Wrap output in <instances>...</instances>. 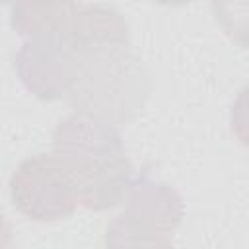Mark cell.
<instances>
[{"mask_svg":"<svg viewBox=\"0 0 249 249\" xmlns=\"http://www.w3.org/2000/svg\"><path fill=\"white\" fill-rule=\"evenodd\" d=\"M53 152L72 175L84 208L101 212L126 198L136 175L115 124L74 111L54 128Z\"/></svg>","mask_w":249,"mask_h":249,"instance_id":"cell-1","label":"cell"},{"mask_svg":"<svg viewBox=\"0 0 249 249\" xmlns=\"http://www.w3.org/2000/svg\"><path fill=\"white\" fill-rule=\"evenodd\" d=\"M150 89L152 82L146 66L124 47L89 54L64 99L74 111L117 126L130 123L144 109Z\"/></svg>","mask_w":249,"mask_h":249,"instance_id":"cell-2","label":"cell"},{"mask_svg":"<svg viewBox=\"0 0 249 249\" xmlns=\"http://www.w3.org/2000/svg\"><path fill=\"white\" fill-rule=\"evenodd\" d=\"M185 214L181 195L148 173L134 177L124 210L107 226L109 247H169Z\"/></svg>","mask_w":249,"mask_h":249,"instance_id":"cell-3","label":"cell"},{"mask_svg":"<svg viewBox=\"0 0 249 249\" xmlns=\"http://www.w3.org/2000/svg\"><path fill=\"white\" fill-rule=\"evenodd\" d=\"M14 62L27 91L43 101H54L68 95L84 56L60 21L29 35Z\"/></svg>","mask_w":249,"mask_h":249,"instance_id":"cell-4","label":"cell"},{"mask_svg":"<svg viewBox=\"0 0 249 249\" xmlns=\"http://www.w3.org/2000/svg\"><path fill=\"white\" fill-rule=\"evenodd\" d=\"M14 206L33 222H58L70 218L78 204V189L54 152L23 160L10 179Z\"/></svg>","mask_w":249,"mask_h":249,"instance_id":"cell-5","label":"cell"},{"mask_svg":"<svg viewBox=\"0 0 249 249\" xmlns=\"http://www.w3.org/2000/svg\"><path fill=\"white\" fill-rule=\"evenodd\" d=\"M80 8V0H12V27L19 35L49 29Z\"/></svg>","mask_w":249,"mask_h":249,"instance_id":"cell-6","label":"cell"},{"mask_svg":"<svg viewBox=\"0 0 249 249\" xmlns=\"http://www.w3.org/2000/svg\"><path fill=\"white\" fill-rule=\"evenodd\" d=\"M216 21L226 35L243 49H249V0H210Z\"/></svg>","mask_w":249,"mask_h":249,"instance_id":"cell-7","label":"cell"},{"mask_svg":"<svg viewBox=\"0 0 249 249\" xmlns=\"http://www.w3.org/2000/svg\"><path fill=\"white\" fill-rule=\"evenodd\" d=\"M230 126H231V132L235 134V138L245 148H249V86H245L237 93V97L231 105Z\"/></svg>","mask_w":249,"mask_h":249,"instance_id":"cell-8","label":"cell"},{"mask_svg":"<svg viewBox=\"0 0 249 249\" xmlns=\"http://www.w3.org/2000/svg\"><path fill=\"white\" fill-rule=\"evenodd\" d=\"M158 4H163V6H183L187 2H193V0H154Z\"/></svg>","mask_w":249,"mask_h":249,"instance_id":"cell-9","label":"cell"},{"mask_svg":"<svg viewBox=\"0 0 249 249\" xmlns=\"http://www.w3.org/2000/svg\"><path fill=\"white\" fill-rule=\"evenodd\" d=\"M4 2H6V4H8V2H10V0H4Z\"/></svg>","mask_w":249,"mask_h":249,"instance_id":"cell-10","label":"cell"}]
</instances>
